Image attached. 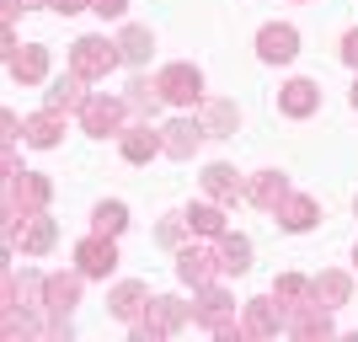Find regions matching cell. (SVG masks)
Wrapping results in <instances>:
<instances>
[{"mask_svg": "<svg viewBox=\"0 0 358 342\" xmlns=\"http://www.w3.org/2000/svg\"><path fill=\"white\" fill-rule=\"evenodd\" d=\"M203 134H209V129H203V123H193V118L166 123V129H161V139H166V155H171V161H187V155H193V150L203 145Z\"/></svg>", "mask_w": 358, "mask_h": 342, "instance_id": "10", "label": "cell"}, {"mask_svg": "<svg viewBox=\"0 0 358 342\" xmlns=\"http://www.w3.org/2000/svg\"><path fill=\"white\" fill-rule=\"evenodd\" d=\"M278 107H284L289 118H310L315 107H321V91H315V80H289V86L278 91Z\"/></svg>", "mask_w": 358, "mask_h": 342, "instance_id": "13", "label": "cell"}, {"mask_svg": "<svg viewBox=\"0 0 358 342\" xmlns=\"http://www.w3.org/2000/svg\"><path fill=\"white\" fill-rule=\"evenodd\" d=\"M214 273H224L220 268V246H182L177 252V278L182 283H214Z\"/></svg>", "mask_w": 358, "mask_h": 342, "instance_id": "8", "label": "cell"}, {"mask_svg": "<svg viewBox=\"0 0 358 342\" xmlns=\"http://www.w3.org/2000/svg\"><path fill=\"white\" fill-rule=\"evenodd\" d=\"M348 294H353V278H348V273H321V278L310 283V299H315V305H327V311L348 305Z\"/></svg>", "mask_w": 358, "mask_h": 342, "instance_id": "19", "label": "cell"}, {"mask_svg": "<svg viewBox=\"0 0 358 342\" xmlns=\"http://www.w3.org/2000/svg\"><path fill=\"white\" fill-rule=\"evenodd\" d=\"M129 118H134V113H129V102H118V97H86V107H80V129H86V134H118Z\"/></svg>", "mask_w": 358, "mask_h": 342, "instance_id": "5", "label": "cell"}, {"mask_svg": "<svg viewBox=\"0 0 358 342\" xmlns=\"http://www.w3.org/2000/svg\"><path fill=\"white\" fill-rule=\"evenodd\" d=\"M107 305H113V315H118V321H129V327H134L139 315H145V305H150V289H145V283H118Z\"/></svg>", "mask_w": 358, "mask_h": 342, "instance_id": "18", "label": "cell"}, {"mask_svg": "<svg viewBox=\"0 0 358 342\" xmlns=\"http://www.w3.org/2000/svg\"><path fill=\"white\" fill-rule=\"evenodd\" d=\"M22 134H27V145H54V139L64 134V113H59V107H48V113H38V118L22 123Z\"/></svg>", "mask_w": 358, "mask_h": 342, "instance_id": "23", "label": "cell"}, {"mask_svg": "<svg viewBox=\"0 0 358 342\" xmlns=\"http://www.w3.org/2000/svg\"><path fill=\"white\" fill-rule=\"evenodd\" d=\"M123 102H129V113H134V118H155V113H161V102H166V91H161V80H129Z\"/></svg>", "mask_w": 358, "mask_h": 342, "instance_id": "17", "label": "cell"}, {"mask_svg": "<svg viewBox=\"0 0 358 342\" xmlns=\"http://www.w3.org/2000/svg\"><path fill=\"white\" fill-rule=\"evenodd\" d=\"M353 257H358V252H353Z\"/></svg>", "mask_w": 358, "mask_h": 342, "instance_id": "36", "label": "cell"}, {"mask_svg": "<svg viewBox=\"0 0 358 342\" xmlns=\"http://www.w3.org/2000/svg\"><path fill=\"white\" fill-rule=\"evenodd\" d=\"M343 59H348V64H353V70H358V27H353V32H348V38H343Z\"/></svg>", "mask_w": 358, "mask_h": 342, "instance_id": "32", "label": "cell"}, {"mask_svg": "<svg viewBox=\"0 0 358 342\" xmlns=\"http://www.w3.org/2000/svg\"><path fill=\"white\" fill-rule=\"evenodd\" d=\"M155 80H161L166 102H182V107H198V102H203V75H198L193 64H166Z\"/></svg>", "mask_w": 358, "mask_h": 342, "instance_id": "6", "label": "cell"}, {"mask_svg": "<svg viewBox=\"0 0 358 342\" xmlns=\"http://www.w3.org/2000/svg\"><path fill=\"white\" fill-rule=\"evenodd\" d=\"M203 193H209L214 204L236 208L241 198H246V182L236 177V166H209V171H203Z\"/></svg>", "mask_w": 358, "mask_h": 342, "instance_id": "11", "label": "cell"}, {"mask_svg": "<svg viewBox=\"0 0 358 342\" xmlns=\"http://www.w3.org/2000/svg\"><path fill=\"white\" fill-rule=\"evenodd\" d=\"M91 220H96V230H102V236H123L129 208H123V204H96V214H91Z\"/></svg>", "mask_w": 358, "mask_h": 342, "instance_id": "28", "label": "cell"}, {"mask_svg": "<svg viewBox=\"0 0 358 342\" xmlns=\"http://www.w3.org/2000/svg\"><path fill=\"white\" fill-rule=\"evenodd\" d=\"M257 54H262L268 64H289L299 54V32L289 27V22H273V27L257 32Z\"/></svg>", "mask_w": 358, "mask_h": 342, "instance_id": "9", "label": "cell"}, {"mask_svg": "<svg viewBox=\"0 0 358 342\" xmlns=\"http://www.w3.org/2000/svg\"><path fill=\"white\" fill-rule=\"evenodd\" d=\"M187 225H193V236H224V214L220 208H209V204H193L187 208Z\"/></svg>", "mask_w": 358, "mask_h": 342, "instance_id": "26", "label": "cell"}, {"mask_svg": "<svg viewBox=\"0 0 358 342\" xmlns=\"http://www.w3.org/2000/svg\"><path fill=\"white\" fill-rule=\"evenodd\" d=\"M22 6H38V0H6V22H11V16L22 11Z\"/></svg>", "mask_w": 358, "mask_h": 342, "instance_id": "34", "label": "cell"}, {"mask_svg": "<svg viewBox=\"0 0 358 342\" xmlns=\"http://www.w3.org/2000/svg\"><path fill=\"white\" fill-rule=\"evenodd\" d=\"M6 59H11V75L22 80V86H38V80L48 75V54H43V48H22V54L11 48Z\"/></svg>", "mask_w": 358, "mask_h": 342, "instance_id": "21", "label": "cell"}, {"mask_svg": "<svg viewBox=\"0 0 358 342\" xmlns=\"http://www.w3.org/2000/svg\"><path fill=\"white\" fill-rule=\"evenodd\" d=\"M118 54L123 59H150V27H123V38H118Z\"/></svg>", "mask_w": 358, "mask_h": 342, "instance_id": "27", "label": "cell"}, {"mask_svg": "<svg viewBox=\"0 0 358 342\" xmlns=\"http://www.w3.org/2000/svg\"><path fill=\"white\" fill-rule=\"evenodd\" d=\"M214 246H220V268L224 273H246L252 268V241L246 236H230V230H224V236H214Z\"/></svg>", "mask_w": 358, "mask_h": 342, "instance_id": "20", "label": "cell"}, {"mask_svg": "<svg viewBox=\"0 0 358 342\" xmlns=\"http://www.w3.org/2000/svg\"><path fill=\"white\" fill-rule=\"evenodd\" d=\"M86 75H64V80H54V91H48V107H59V113H80V107H86Z\"/></svg>", "mask_w": 358, "mask_h": 342, "instance_id": "22", "label": "cell"}, {"mask_svg": "<svg viewBox=\"0 0 358 342\" xmlns=\"http://www.w3.org/2000/svg\"><path fill=\"white\" fill-rule=\"evenodd\" d=\"M193 315L214 332V337H246V332H241V321H236V305H230V294H224L220 283H203V294H198Z\"/></svg>", "mask_w": 358, "mask_h": 342, "instance_id": "2", "label": "cell"}, {"mask_svg": "<svg viewBox=\"0 0 358 342\" xmlns=\"http://www.w3.org/2000/svg\"><path fill=\"white\" fill-rule=\"evenodd\" d=\"M315 214H321V208H315V198H305V193H289L284 208H278V220H284L289 230H310Z\"/></svg>", "mask_w": 358, "mask_h": 342, "instance_id": "24", "label": "cell"}, {"mask_svg": "<svg viewBox=\"0 0 358 342\" xmlns=\"http://www.w3.org/2000/svg\"><path fill=\"white\" fill-rule=\"evenodd\" d=\"M203 129H209V134H236V102H220V97H214V102H203Z\"/></svg>", "mask_w": 358, "mask_h": 342, "instance_id": "25", "label": "cell"}, {"mask_svg": "<svg viewBox=\"0 0 358 342\" xmlns=\"http://www.w3.org/2000/svg\"><path fill=\"white\" fill-rule=\"evenodd\" d=\"M48 6H54V11H64V16H70V11H80V6H91V0H48Z\"/></svg>", "mask_w": 358, "mask_h": 342, "instance_id": "33", "label": "cell"}, {"mask_svg": "<svg viewBox=\"0 0 358 342\" xmlns=\"http://www.w3.org/2000/svg\"><path fill=\"white\" fill-rule=\"evenodd\" d=\"M273 294L284 299V305H294V299H305V294H310V283L299 278V273H284V278L273 283Z\"/></svg>", "mask_w": 358, "mask_h": 342, "instance_id": "29", "label": "cell"}, {"mask_svg": "<svg viewBox=\"0 0 358 342\" xmlns=\"http://www.w3.org/2000/svg\"><path fill=\"white\" fill-rule=\"evenodd\" d=\"M187 230H193V225H187V214L161 220V246H182V241H187Z\"/></svg>", "mask_w": 358, "mask_h": 342, "instance_id": "30", "label": "cell"}, {"mask_svg": "<svg viewBox=\"0 0 358 342\" xmlns=\"http://www.w3.org/2000/svg\"><path fill=\"white\" fill-rule=\"evenodd\" d=\"M187 315H193V305H182V299H150V311L134 321V337H139V342L166 337V332H177Z\"/></svg>", "mask_w": 358, "mask_h": 342, "instance_id": "4", "label": "cell"}, {"mask_svg": "<svg viewBox=\"0 0 358 342\" xmlns=\"http://www.w3.org/2000/svg\"><path fill=\"white\" fill-rule=\"evenodd\" d=\"M353 107H358V86H353Z\"/></svg>", "mask_w": 358, "mask_h": 342, "instance_id": "35", "label": "cell"}, {"mask_svg": "<svg viewBox=\"0 0 358 342\" xmlns=\"http://www.w3.org/2000/svg\"><path fill=\"white\" fill-rule=\"evenodd\" d=\"M16 236H22V252H27V257H43L48 246H54V236H59V230H54V220H48V214H27V230H16ZM16 236L6 241V246H16Z\"/></svg>", "mask_w": 358, "mask_h": 342, "instance_id": "14", "label": "cell"}, {"mask_svg": "<svg viewBox=\"0 0 358 342\" xmlns=\"http://www.w3.org/2000/svg\"><path fill=\"white\" fill-rule=\"evenodd\" d=\"M118 43H107V38H80V43L70 48V70L75 75H86V80H102L113 64H118Z\"/></svg>", "mask_w": 358, "mask_h": 342, "instance_id": "3", "label": "cell"}, {"mask_svg": "<svg viewBox=\"0 0 358 342\" xmlns=\"http://www.w3.org/2000/svg\"><path fill=\"white\" fill-rule=\"evenodd\" d=\"M91 11H96V16H123V11H129V0H91Z\"/></svg>", "mask_w": 358, "mask_h": 342, "instance_id": "31", "label": "cell"}, {"mask_svg": "<svg viewBox=\"0 0 358 342\" xmlns=\"http://www.w3.org/2000/svg\"><path fill=\"white\" fill-rule=\"evenodd\" d=\"M75 262H80V273L86 278H107V273L118 268V246H113V236H86L80 246H75Z\"/></svg>", "mask_w": 358, "mask_h": 342, "instance_id": "7", "label": "cell"}, {"mask_svg": "<svg viewBox=\"0 0 358 342\" xmlns=\"http://www.w3.org/2000/svg\"><path fill=\"white\" fill-rule=\"evenodd\" d=\"M80 299V278L75 273H48V289H43V311L54 315L48 321V337H70V311Z\"/></svg>", "mask_w": 358, "mask_h": 342, "instance_id": "1", "label": "cell"}, {"mask_svg": "<svg viewBox=\"0 0 358 342\" xmlns=\"http://www.w3.org/2000/svg\"><path fill=\"white\" fill-rule=\"evenodd\" d=\"M246 198H252L257 208H273V214H278V208H284V198H289V182L278 177V171H257L252 187H246Z\"/></svg>", "mask_w": 358, "mask_h": 342, "instance_id": "16", "label": "cell"}, {"mask_svg": "<svg viewBox=\"0 0 358 342\" xmlns=\"http://www.w3.org/2000/svg\"><path fill=\"white\" fill-rule=\"evenodd\" d=\"M241 332H246V337H278V332H284V305H273V299H252Z\"/></svg>", "mask_w": 358, "mask_h": 342, "instance_id": "12", "label": "cell"}, {"mask_svg": "<svg viewBox=\"0 0 358 342\" xmlns=\"http://www.w3.org/2000/svg\"><path fill=\"white\" fill-rule=\"evenodd\" d=\"M123 155H129V161H150V155H166V139L155 134L145 118H139V123H129V134H123Z\"/></svg>", "mask_w": 358, "mask_h": 342, "instance_id": "15", "label": "cell"}]
</instances>
